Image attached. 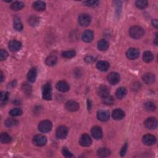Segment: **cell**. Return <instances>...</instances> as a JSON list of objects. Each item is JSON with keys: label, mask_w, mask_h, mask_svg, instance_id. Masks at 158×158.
I'll use <instances>...</instances> for the list:
<instances>
[{"label": "cell", "mask_w": 158, "mask_h": 158, "mask_svg": "<svg viewBox=\"0 0 158 158\" xmlns=\"http://www.w3.org/2000/svg\"><path fill=\"white\" fill-rule=\"evenodd\" d=\"M129 33L132 38L139 39L144 35V30L142 27L138 25L133 26L130 28Z\"/></svg>", "instance_id": "obj_1"}, {"label": "cell", "mask_w": 158, "mask_h": 158, "mask_svg": "<svg viewBox=\"0 0 158 158\" xmlns=\"http://www.w3.org/2000/svg\"><path fill=\"white\" fill-rule=\"evenodd\" d=\"M42 97L45 100L52 99V88L50 83L45 84L42 88Z\"/></svg>", "instance_id": "obj_2"}, {"label": "cell", "mask_w": 158, "mask_h": 158, "mask_svg": "<svg viewBox=\"0 0 158 158\" xmlns=\"http://www.w3.org/2000/svg\"><path fill=\"white\" fill-rule=\"evenodd\" d=\"M52 125L51 121L48 120H43L39 125V130L42 133H47L51 130Z\"/></svg>", "instance_id": "obj_3"}, {"label": "cell", "mask_w": 158, "mask_h": 158, "mask_svg": "<svg viewBox=\"0 0 158 158\" xmlns=\"http://www.w3.org/2000/svg\"><path fill=\"white\" fill-rule=\"evenodd\" d=\"M78 21L79 24L82 27H87L91 23L92 19L90 15L87 14H82L80 15Z\"/></svg>", "instance_id": "obj_4"}, {"label": "cell", "mask_w": 158, "mask_h": 158, "mask_svg": "<svg viewBox=\"0 0 158 158\" xmlns=\"http://www.w3.org/2000/svg\"><path fill=\"white\" fill-rule=\"evenodd\" d=\"M47 142V137L43 135H36L33 138V144L38 146H43L46 145Z\"/></svg>", "instance_id": "obj_5"}, {"label": "cell", "mask_w": 158, "mask_h": 158, "mask_svg": "<svg viewBox=\"0 0 158 158\" xmlns=\"http://www.w3.org/2000/svg\"><path fill=\"white\" fill-rule=\"evenodd\" d=\"M56 137L59 139H64L68 134V128L64 125L59 126L56 130Z\"/></svg>", "instance_id": "obj_6"}, {"label": "cell", "mask_w": 158, "mask_h": 158, "mask_svg": "<svg viewBox=\"0 0 158 158\" xmlns=\"http://www.w3.org/2000/svg\"><path fill=\"white\" fill-rule=\"evenodd\" d=\"M79 143L81 146L84 147H88L90 146L92 143V140L90 135L88 134H84L82 135L79 140Z\"/></svg>", "instance_id": "obj_7"}, {"label": "cell", "mask_w": 158, "mask_h": 158, "mask_svg": "<svg viewBox=\"0 0 158 158\" xmlns=\"http://www.w3.org/2000/svg\"><path fill=\"white\" fill-rule=\"evenodd\" d=\"M143 143L147 146H151L155 144V143L156 141V137L150 134H146L144 135L142 139Z\"/></svg>", "instance_id": "obj_8"}, {"label": "cell", "mask_w": 158, "mask_h": 158, "mask_svg": "<svg viewBox=\"0 0 158 158\" xmlns=\"http://www.w3.org/2000/svg\"><path fill=\"white\" fill-rule=\"evenodd\" d=\"M120 79V75L117 72H111L108 76V80L111 85H116Z\"/></svg>", "instance_id": "obj_9"}, {"label": "cell", "mask_w": 158, "mask_h": 158, "mask_svg": "<svg viewBox=\"0 0 158 158\" xmlns=\"http://www.w3.org/2000/svg\"><path fill=\"white\" fill-rule=\"evenodd\" d=\"M79 107V104L74 101H69L65 104L66 109L70 112H75L78 111Z\"/></svg>", "instance_id": "obj_10"}, {"label": "cell", "mask_w": 158, "mask_h": 158, "mask_svg": "<svg viewBox=\"0 0 158 158\" xmlns=\"http://www.w3.org/2000/svg\"><path fill=\"white\" fill-rule=\"evenodd\" d=\"M145 125L149 129H156L157 126V119L154 117L148 118L145 122Z\"/></svg>", "instance_id": "obj_11"}, {"label": "cell", "mask_w": 158, "mask_h": 158, "mask_svg": "<svg viewBox=\"0 0 158 158\" xmlns=\"http://www.w3.org/2000/svg\"><path fill=\"white\" fill-rule=\"evenodd\" d=\"M82 40L85 43L92 42L94 38V33L91 30H87L82 35Z\"/></svg>", "instance_id": "obj_12"}, {"label": "cell", "mask_w": 158, "mask_h": 158, "mask_svg": "<svg viewBox=\"0 0 158 158\" xmlns=\"http://www.w3.org/2000/svg\"><path fill=\"white\" fill-rule=\"evenodd\" d=\"M140 55V51L136 48H130L127 50L126 56L129 59L133 60L138 58Z\"/></svg>", "instance_id": "obj_13"}, {"label": "cell", "mask_w": 158, "mask_h": 158, "mask_svg": "<svg viewBox=\"0 0 158 158\" xmlns=\"http://www.w3.org/2000/svg\"><path fill=\"white\" fill-rule=\"evenodd\" d=\"M97 117L102 122L108 121L109 119V113L106 110H100L97 112Z\"/></svg>", "instance_id": "obj_14"}, {"label": "cell", "mask_w": 158, "mask_h": 158, "mask_svg": "<svg viewBox=\"0 0 158 158\" xmlns=\"http://www.w3.org/2000/svg\"><path fill=\"white\" fill-rule=\"evenodd\" d=\"M91 133L93 137L96 140H100L103 137L102 129L98 126L93 127L92 129Z\"/></svg>", "instance_id": "obj_15"}, {"label": "cell", "mask_w": 158, "mask_h": 158, "mask_svg": "<svg viewBox=\"0 0 158 158\" xmlns=\"http://www.w3.org/2000/svg\"><path fill=\"white\" fill-rule=\"evenodd\" d=\"M56 88L61 92H67L69 90L70 87L68 83H67L66 82L59 81L56 84Z\"/></svg>", "instance_id": "obj_16"}, {"label": "cell", "mask_w": 158, "mask_h": 158, "mask_svg": "<svg viewBox=\"0 0 158 158\" xmlns=\"http://www.w3.org/2000/svg\"><path fill=\"white\" fill-rule=\"evenodd\" d=\"M22 44L17 40H12L9 43V48L12 52H16L20 50Z\"/></svg>", "instance_id": "obj_17"}, {"label": "cell", "mask_w": 158, "mask_h": 158, "mask_svg": "<svg viewBox=\"0 0 158 158\" xmlns=\"http://www.w3.org/2000/svg\"><path fill=\"white\" fill-rule=\"evenodd\" d=\"M125 116V112L121 109H116L112 113V117L114 120H119L122 119Z\"/></svg>", "instance_id": "obj_18"}, {"label": "cell", "mask_w": 158, "mask_h": 158, "mask_svg": "<svg viewBox=\"0 0 158 158\" xmlns=\"http://www.w3.org/2000/svg\"><path fill=\"white\" fill-rule=\"evenodd\" d=\"M97 93H98V95L102 97L103 98L109 95L110 91L108 87L105 86V85H101L98 88Z\"/></svg>", "instance_id": "obj_19"}, {"label": "cell", "mask_w": 158, "mask_h": 158, "mask_svg": "<svg viewBox=\"0 0 158 158\" xmlns=\"http://www.w3.org/2000/svg\"><path fill=\"white\" fill-rule=\"evenodd\" d=\"M142 79L145 84L148 85H151L153 84L155 80V77L154 76V74L151 73H147L145 74L144 76H143Z\"/></svg>", "instance_id": "obj_20"}, {"label": "cell", "mask_w": 158, "mask_h": 158, "mask_svg": "<svg viewBox=\"0 0 158 158\" xmlns=\"http://www.w3.org/2000/svg\"><path fill=\"white\" fill-rule=\"evenodd\" d=\"M33 7L36 11H43L46 9V3L42 1H36L33 3Z\"/></svg>", "instance_id": "obj_21"}, {"label": "cell", "mask_w": 158, "mask_h": 158, "mask_svg": "<svg viewBox=\"0 0 158 158\" xmlns=\"http://www.w3.org/2000/svg\"><path fill=\"white\" fill-rule=\"evenodd\" d=\"M37 76V71L36 68H32L30 69L27 74V79L29 82L33 83L35 82Z\"/></svg>", "instance_id": "obj_22"}, {"label": "cell", "mask_w": 158, "mask_h": 158, "mask_svg": "<svg viewBox=\"0 0 158 158\" xmlns=\"http://www.w3.org/2000/svg\"><path fill=\"white\" fill-rule=\"evenodd\" d=\"M96 67L99 71L102 72L107 71L109 68V64L107 61H99L96 64Z\"/></svg>", "instance_id": "obj_23"}, {"label": "cell", "mask_w": 158, "mask_h": 158, "mask_svg": "<svg viewBox=\"0 0 158 158\" xmlns=\"http://www.w3.org/2000/svg\"><path fill=\"white\" fill-rule=\"evenodd\" d=\"M111 151L107 148H100L97 151V155L101 157H106L109 156Z\"/></svg>", "instance_id": "obj_24"}, {"label": "cell", "mask_w": 158, "mask_h": 158, "mask_svg": "<svg viewBox=\"0 0 158 158\" xmlns=\"http://www.w3.org/2000/svg\"><path fill=\"white\" fill-rule=\"evenodd\" d=\"M109 46V43L106 40L102 39L98 43V48L101 51H106L108 49Z\"/></svg>", "instance_id": "obj_25"}, {"label": "cell", "mask_w": 158, "mask_h": 158, "mask_svg": "<svg viewBox=\"0 0 158 158\" xmlns=\"http://www.w3.org/2000/svg\"><path fill=\"white\" fill-rule=\"evenodd\" d=\"M127 94V90L125 88L120 87L119 88L116 92V96L117 98L119 100H122L125 96Z\"/></svg>", "instance_id": "obj_26"}, {"label": "cell", "mask_w": 158, "mask_h": 158, "mask_svg": "<svg viewBox=\"0 0 158 158\" xmlns=\"http://www.w3.org/2000/svg\"><path fill=\"white\" fill-rule=\"evenodd\" d=\"M24 7V3L22 1H15L12 3L11 5V9L13 11H19Z\"/></svg>", "instance_id": "obj_27"}, {"label": "cell", "mask_w": 158, "mask_h": 158, "mask_svg": "<svg viewBox=\"0 0 158 158\" xmlns=\"http://www.w3.org/2000/svg\"><path fill=\"white\" fill-rule=\"evenodd\" d=\"M58 61V58L56 55H50L46 59V64L49 66H55Z\"/></svg>", "instance_id": "obj_28"}, {"label": "cell", "mask_w": 158, "mask_h": 158, "mask_svg": "<svg viewBox=\"0 0 158 158\" xmlns=\"http://www.w3.org/2000/svg\"><path fill=\"white\" fill-rule=\"evenodd\" d=\"M14 28L17 31L20 32L23 29V25H22V22L19 18L16 17L14 20Z\"/></svg>", "instance_id": "obj_29"}, {"label": "cell", "mask_w": 158, "mask_h": 158, "mask_svg": "<svg viewBox=\"0 0 158 158\" xmlns=\"http://www.w3.org/2000/svg\"><path fill=\"white\" fill-rule=\"evenodd\" d=\"M153 55L151 52L150 51H145L143 55V60L145 63H150L153 61Z\"/></svg>", "instance_id": "obj_30"}, {"label": "cell", "mask_w": 158, "mask_h": 158, "mask_svg": "<svg viewBox=\"0 0 158 158\" xmlns=\"http://www.w3.org/2000/svg\"><path fill=\"white\" fill-rule=\"evenodd\" d=\"M0 140L2 143L7 144L11 141V138L7 133H2L0 135Z\"/></svg>", "instance_id": "obj_31"}, {"label": "cell", "mask_w": 158, "mask_h": 158, "mask_svg": "<svg viewBox=\"0 0 158 158\" xmlns=\"http://www.w3.org/2000/svg\"><path fill=\"white\" fill-rule=\"evenodd\" d=\"M40 22V19L39 18L35 16H32L30 17L29 19H28V22L32 26H36L39 24Z\"/></svg>", "instance_id": "obj_32"}, {"label": "cell", "mask_w": 158, "mask_h": 158, "mask_svg": "<svg viewBox=\"0 0 158 158\" xmlns=\"http://www.w3.org/2000/svg\"><path fill=\"white\" fill-rule=\"evenodd\" d=\"M76 55V52L74 50H69V51H66L63 52V56L65 58H67V59H70V58H72L73 57H74Z\"/></svg>", "instance_id": "obj_33"}, {"label": "cell", "mask_w": 158, "mask_h": 158, "mask_svg": "<svg viewBox=\"0 0 158 158\" xmlns=\"http://www.w3.org/2000/svg\"><path fill=\"white\" fill-rule=\"evenodd\" d=\"M148 1L145 0H141V1H137L135 3V5L139 9H145L148 6Z\"/></svg>", "instance_id": "obj_34"}, {"label": "cell", "mask_w": 158, "mask_h": 158, "mask_svg": "<svg viewBox=\"0 0 158 158\" xmlns=\"http://www.w3.org/2000/svg\"><path fill=\"white\" fill-rule=\"evenodd\" d=\"M9 115L12 117L20 116L22 114V111L20 108H14L9 111Z\"/></svg>", "instance_id": "obj_35"}, {"label": "cell", "mask_w": 158, "mask_h": 158, "mask_svg": "<svg viewBox=\"0 0 158 158\" xmlns=\"http://www.w3.org/2000/svg\"><path fill=\"white\" fill-rule=\"evenodd\" d=\"M144 108L147 111L153 112L155 111L156 106L152 102H147L144 104Z\"/></svg>", "instance_id": "obj_36"}, {"label": "cell", "mask_w": 158, "mask_h": 158, "mask_svg": "<svg viewBox=\"0 0 158 158\" xmlns=\"http://www.w3.org/2000/svg\"><path fill=\"white\" fill-rule=\"evenodd\" d=\"M17 123L18 122L17 120L13 119H7L5 121V125L8 127H11L12 126L16 125Z\"/></svg>", "instance_id": "obj_37"}, {"label": "cell", "mask_w": 158, "mask_h": 158, "mask_svg": "<svg viewBox=\"0 0 158 158\" xmlns=\"http://www.w3.org/2000/svg\"><path fill=\"white\" fill-rule=\"evenodd\" d=\"M114 98L110 95L103 98V103L106 105H111L114 103Z\"/></svg>", "instance_id": "obj_38"}, {"label": "cell", "mask_w": 158, "mask_h": 158, "mask_svg": "<svg viewBox=\"0 0 158 158\" xmlns=\"http://www.w3.org/2000/svg\"><path fill=\"white\" fill-rule=\"evenodd\" d=\"M7 100H8V93L1 92V96H0V100H1V104H6Z\"/></svg>", "instance_id": "obj_39"}, {"label": "cell", "mask_w": 158, "mask_h": 158, "mask_svg": "<svg viewBox=\"0 0 158 158\" xmlns=\"http://www.w3.org/2000/svg\"><path fill=\"white\" fill-rule=\"evenodd\" d=\"M99 3L100 1H87L84 2V4L85 6L89 7H96L99 4Z\"/></svg>", "instance_id": "obj_40"}, {"label": "cell", "mask_w": 158, "mask_h": 158, "mask_svg": "<svg viewBox=\"0 0 158 158\" xmlns=\"http://www.w3.org/2000/svg\"><path fill=\"white\" fill-rule=\"evenodd\" d=\"M62 152H63V156H64V157H72L74 156L72 155V153L69 151V150L67 149V148H66V147L63 148Z\"/></svg>", "instance_id": "obj_41"}, {"label": "cell", "mask_w": 158, "mask_h": 158, "mask_svg": "<svg viewBox=\"0 0 158 158\" xmlns=\"http://www.w3.org/2000/svg\"><path fill=\"white\" fill-rule=\"evenodd\" d=\"M7 57H8V52L6 50H1V51H0V58H1V61H4Z\"/></svg>", "instance_id": "obj_42"}, {"label": "cell", "mask_w": 158, "mask_h": 158, "mask_svg": "<svg viewBox=\"0 0 158 158\" xmlns=\"http://www.w3.org/2000/svg\"><path fill=\"white\" fill-rule=\"evenodd\" d=\"M22 89H23L25 93H27V94H28V95L31 94V88L29 85H28L27 84H24L23 85V87H22Z\"/></svg>", "instance_id": "obj_43"}, {"label": "cell", "mask_w": 158, "mask_h": 158, "mask_svg": "<svg viewBox=\"0 0 158 158\" xmlns=\"http://www.w3.org/2000/svg\"><path fill=\"white\" fill-rule=\"evenodd\" d=\"M127 143H126L123 146L121 151H120V155H121V156H125L126 151H127Z\"/></svg>", "instance_id": "obj_44"}, {"label": "cell", "mask_w": 158, "mask_h": 158, "mask_svg": "<svg viewBox=\"0 0 158 158\" xmlns=\"http://www.w3.org/2000/svg\"><path fill=\"white\" fill-rule=\"evenodd\" d=\"M85 61H86L87 63H90L93 62V61H95V59H94L93 57H92V56H88V57H87V58L85 59Z\"/></svg>", "instance_id": "obj_45"}, {"label": "cell", "mask_w": 158, "mask_h": 158, "mask_svg": "<svg viewBox=\"0 0 158 158\" xmlns=\"http://www.w3.org/2000/svg\"><path fill=\"white\" fill-rule=\"evenodd\" d=\"M152 24H153V25L156 28H157V24H158V23H157V19H154V20H152Z\"/></svg>", "instance_id": "obj_46"}, {"label": "cell", "mask_w": 158, "mask_h": 158, "mask_svg": "<svg viewBox=\"0 0 158 158\" xmlns=\"http://www.w3.org/2000/svg\"><path fill=\"white\" fill-rule=\"evenodd\" d=\"M4 80V76H3V74L2 72H1V82H2Z\"/></svg>", "instance_id": "obj_47"}, {"label": "cell", "mask_w": 158, "mask_h": 158, "mask_svg": "<svg viewBox=\"0 0 158 158\" xmlns=\"http://www.w3.org/2000/svg\"><path fill=\"white\" fill-rule=\"evenodd\" d=\"M157 35H156V39H155V42H154V43H155L156 45H157Z\"/></svg>", "instance_id": "obj_48"}]
</instances>
